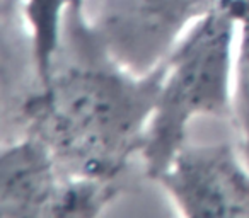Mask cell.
I'll return each mask as SVG.
<instances>
[{"mask_svg":"<svg viewBox=\"0 0 249 218\" xmlns=\"http://www.w3.org/2000/svg\"><path fill=\"white\" fill-rule=\"evenodd\" d=\"M82 5L70 7L48 77L19 116L24 135L45 143L65 172L116 181L142 150L166 62L147 75L124 70L89 34Z\"/></svg>","mask_w":249,"mask_h":218,"instance_id":"6da1fadb","label":"cell"},{"mask_svg":"<svg viewBox=\"0 0 249 218\" xmlns=\"http://www.w3.org/2000/svg\"><path fill=\"white\" fill-rule=\"evenodd\" d=\"M239 19L229 2L198 21L166 60L140 157L150 179L188 142L196 118L231 119Z\"/></svg>","mask_w":249,"mask_h":218,"instance_id":"7a4b0ae2","label":"cell"},{"mask_svg":"<svg viewBox=\"0 0 249 218\" xmlns=\"http://www.w3.org/2000/svg\"><path fill=\"white\" fill-rule=\"evenodd\" d=\"M225 0H97L82 5L89 34L111 60L137 75L159 68L188 31Z\"/></svg>","mask_w":249,"mask_h":218,"instance_id":"3957f363","label":"cell"},{"mask_svg":"<svg viewBox=\"0 0 249 218\" xmlns=\"http://www.w3.org/2000/svg\"><path fill=\"white\" fill-rule=\"evenodd\" d=\"M154 181L184 217L249 218V166L237 145L186 142Z\"/></svg>","mask_w":249,"mask_h":218,"instance_id":"277c9868","label":"cell"},{"mask_svg":"<svg viewBox=\"0 0 249 218\" xmlns=\"http://www.w3.org/2000/svg\"><path fill=\"white\" fill-rule=\"evenodd\" d=\"M70 184L45 143L24 135L2 150L0 217H63Z\"/></svg>","mask_w":249,"mask_h":218,"instance_id":"5b68a950","label":"cell"},{"mask_svg":"<svg viewBox=\"0 0 249 218\" xmlns=\"http://www.w3.org/2000/svg\"><path fill=\"white\" fill-rule=\"evenodd\" d=\"M231 121L237 135V149L249 166V16L239 21L232 79Z\"/></svg>","mask_w":249,"mask_h":218,"instance_id":"8992f818","label":"cell"}]
</instances>
